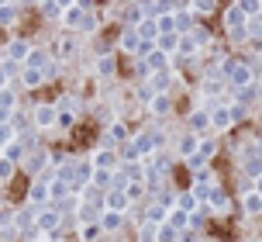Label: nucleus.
I'll list each match as a JSON object with an SVG mask.
<instances>
[{
	"instance_id": "nucleus-1",
	"label": "nucleus",
	"mask_w": 262,
	"mask_h": 242,
	"mask_svg": "<svg viewBox=\"0 0 262 242\" xmlns=\"http://www.w3.org/2000/svg\"><path fill=\"white\" fill-rule=\"evenodd\" d=\"M245 211H249V215H259L262 211V197L259 194H249V197H245Z\"/></svg>"
},
{
	"instance_id": "nucleus-2",
	"label": "nucleus",
	"mask_w": 262,
	"mask_h": 242,
	"mask_svg": "<svg viewBox=\"0 0 262 242\" xmlns=\"http://www.w3.org/2000/svg\"><path fill=\"white\" fill-rule=\"evenodd\" d=\"M156 111H159V114H162V111H169V100H166V97H156Z\"/></svg>"
},
{
	"instance_id": "nucleus-3",
	"label": "nucleus",
	"mask_w": 262,
	"mask_h": 242,
	"mask_svg": "<svg viewBox=\"0 0 262 242\" xmlns=\"http://www.w3.org/2000/svg\"><path fill=\"white\" fill-rule=\"evenodd\" d=\"M104 225H107V229H118V225H121V215H107Z\"/></svg>"
},
{
	"instance_id": "nucleus-4",
	"label": "nucleus",
	"mask_w": 262,
	"mask_h": 242,
	"mask_svg": "<svg viewBox=\"0 0 262 242\" xmlns=\"http://www.w3.org/2000/svg\"><path fill=\"white\" fill-rule=\"evenodd\" d=\"M4 176H11V163L7 159H0V180H4Z\"/></svg>"
},
{
	"instance_id": "nucleus-5",
	"label": "nucleus",
	"mask_w": 262,
	"mask_h": 242,
	"mask_svg": "<svg viewBox=\"0 0 262 242\" xmlns=\"http://www.w3.org/2000/svg\"><path fill=\"white\" fill-rule=\"evenodd\" d=\"M38 121H41V125H49V121H52V111H49V108L38 111Z\"/></svg>"
},
{
	"instance_id": "nucleus-6",
	"label": "nucleus",
	"mask_w": 262,
	"mask_h": 242,
	"mask_svg": "<svg viewBox=\"0 0 262 242\" xmlns=\"http://www.w3.org/2000/svg\"><path fill=\"white\" fill-rule=\"evenodd\" d=\"M214 121H217V125H228V121H231V114H228V111H217V118H214Z\"/></svg>"
},
{
	"instance_id": "nucleus-7",
	"label": "nucleus",
	"mask_w": 262,
	"mask_h": 242,
	"mask_svg": "<svg viewBox=\"0 0 262 242\" xmlns=\"http://www.w3.org/2000/svg\"><path fill=\"white\" fill-rule=\"evenodd\" d=\"M196 149V138H183V152H193Z\"/></svg>"
},
{
	"instance_id": "nucleus-8",
	"label": "nucleus",
	"mask_w": 262,
	"mask_h": 242,
	"mask_svg": "<svg viewBox=\"0 0 262 242\" xmlns=\"http://www.w3.org/2000/svg\"><path fill=\"white\" fill-rule=\"evenodd\" d=\"M255 187H259V197H262V176H259V184H255Z\"/></svg>"
},
{
	"instance_id": "nucleus-9",
	"label": "nucleus",
	"mask_w": 262,
	"mask_h": 242,
	"mask_svg": "<svg viewBox=\"0 0 262 242\" xmlns=\"http://www.w3.org/2000/svg\"><path fill=\"white\" fill-rule=\"evenodd\" d=\"M259 31H262V25H259Z\"/></svg>"
}]
</instances>
